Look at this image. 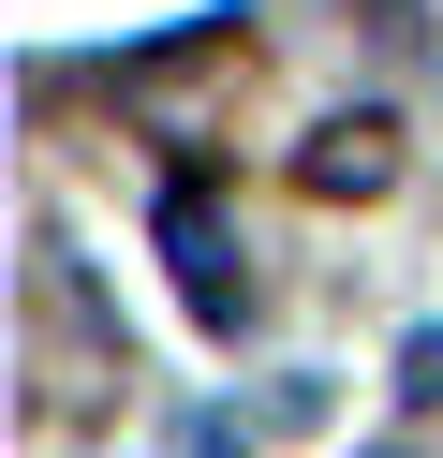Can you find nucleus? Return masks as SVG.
<instances>
[{
    "mask_svg": "<svg viewBox=\"0 0 443 458\" xmlns=\"http://www.w3.org/2000/svg\"><path fill=\"white\" fill-rule=\"evenodd\" d=\"M163 251H177V281H192L207 326H236V310H251V267H236V237H222V208H207V192H177V208H163Z\"/></svg>",
    "mask_w": 443,
    "mask_h": 458,
    "instance_id": "nucleus-1",
    "label": "nucleus"
},
{
    "mask_svg": "<svg viewBox=\"0 0 443 458\" xmlns=\"http://www.w3.org/2000/svg\"><path fill=\"white\" fill-rule=\"evenodd\" d=\"M295 178H311V192H384V178H399V133H384V119H325L311 148H295Z\"/></svg>",
    "mask_w": 443,
    "mask_h": 458,
    "instance_id": "nucleus-2",
    "label": "nucleus"
}]
</instances>
